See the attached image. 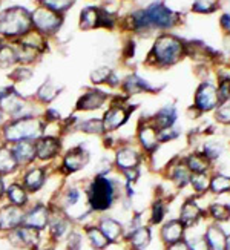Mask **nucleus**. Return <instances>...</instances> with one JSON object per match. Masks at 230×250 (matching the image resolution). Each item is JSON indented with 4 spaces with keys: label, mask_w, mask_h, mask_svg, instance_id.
I'll return each mask as SVG.
<instances>
[{
    "label": "nucleus",
    "mask_w": 230,
    "mask_h": 250,
    "mask_svg": "<svg viewBox=\"0 0 230 250\" xmlns=\"http://www.w3.org/2000/svg\"><path fill=\"white\" fill-rule=\"evenodd\" d=\"M129 29L137 34H150L153 31L166 32L181 23V16L163 2H153L143 9H137L127 17Z\"/></svg>",
    "instance_id": "f257e3e1"
},
{
    "label": "nucleus",
    "mask_w": 230,
    "mask_h": 250,
    "mask_svg": "<svg viewBox=\"0 0 230 250\" xmlns=\"http://www.w3.org/2000/svg\"><path fill=\"white\" fill-rule=\"evenodd\" d=\"M184 57H188L186 42L170 32H161L153 42L146 63L155 68H170Z\"/></svg>",
    "instance_id": "f03ea898"
},
{
    "label": "nucleus",
    "mask_w": 230,
    "mask_h": 250,
    "mask_svg": "<svg viewBox=\"0 0 230 250\" xmlns=\"http://www.w3.org/2000/svg\"><path fill=\"white\" fill-rule=\"evenodd\" d=\"M86 198L87 208L92 212H107L120 198V184L106 175H97L86 190Z\"/></svg>",
    "instance_id": "7ed1b4c3"
},
{
    "label": "nucleus",
    "mask_w": 230,
    "mask_h": 250,
    "mask_svg": "<svg viewBox=\"0 0 230 250\" xmlns=\"http://www.w3.org/2000/svg\"><path fill=\"white\" fill-rule=\"evenodd\" d=\"M32 25V14L21 6H13L0 14V34L6 37L25 36Z\"/></svg>",
    "instance_id": "20e7f679"
},
{
    "label": "nucleus",
    "mask_w": 230,
    "mask_h": 250,
    "mask_svg": "<svg viewBox=\"0 0 230 250\" xmlns=\"http://www.w3.org/2000/svg\"><path fill=\"white\" fill-rule=\"evenodd\" d=\"M43 134V123L39 118L25 117L11 123L5 127V137L9 141H25L34 140Z\"/></svg>",
    "instance_id": "39448f33"
},
{
    "label": "nucleus",
    "mask_w": 230,
    "mask_h": 250,
    "mask_svg": "<svg viewBox=\"0 0 230 250\" xmlns=\"http://www.w3.org/2000/svg\"><path fill=\"white\" fill-rule=\"evenodd\" d=\"M220 97H218V89L216 84L212 82H203L195 91L193 97V107L198 111L201 115L203 114H209L215 112V109L220 106Z\"/></svg>",
    "instance_id": "423d86ee"
},
{
    "label": "nucleus",
    "mask_w": 230,
    "mask_h": 250,
    "mask_svg": "<svg viewBox=\"0 0 230 250\" xmlns=\"http://www.w3.org/2000/svg\"><path fill=\"white\" fill-rule=\"evenodd\" d=\"M137 140L141 150L145 152L147 157H152L157 154L160 147V138H158V129L152 125L150 118L141 120L137 129Z\"/></svg>",
    "instance_id": "0eeeda50"
},
{
    "label": "nucleus",
    "mask_w": 230,
    "mask_h": 250,
    "mask_svg": "<svg viewBox=\"0 0 230 250\" xmlns=\"http://www.w3.org/2000/svg\"><path fill=\"white\" fill-rule=\"evenodd\" d=\"M206 218V209L201 208V204L196 197H188L180 206L178 220L186 226V229H193Z\"/></svg>",
    "instance_id": "6e6552de"
},
{
    "label": "nucleus",
    "mask_w": 230,
    "mask_h": 250,
    "mask_svg": "<svg viewBox=\"0 0 230 250\" xmlns=\"http://www.w3.org/2000/svg\"><path fill=\"white\" fill-rule=\"evenodd\" d=\"M164 172H166L167 181L177 190H183L190 184L192 172L186 166V163L181 157H175L173 160H169Z\"/></svg>",
    "instance_id": "1a4fd4ad"
},
{
    "label": "nucleus",
    "mask_w": 230,
    "mask_h": 250,
    "mask_svg": "<svg viewBox=\"0 0 230 250\" xmlns=\"http://www.w3.org/2000/svg\"><path fill=\"white\" fill-rule=\"evenodd\" d=\"M134 109H135V106L130 107L129 104H125L122 102L114 103L105 112V117L102 118L106 132H114V130H117L122 126H125L127 123V120H129L130 112H132Z\"/></svg>",
    "instance_id": "9d476101"
},
{
    "label": "nucleus",
    "mask_w": 230,
    "mask_h": 250,
    "mask_svg": "<svg viewBox=\"0 0 230 250\" xmlns=\"http://www.w3.org/2000/svg\"><path fill=\"white\" fill-rule=\"evenodd\" d=\"M32 25L43 34H54L62 25V16L45 6H40L32 13Z\"/></svg>",
    "instance_id": "9b49d317"
},
{
    "label": "nucleus",
    "mask_w": 230,
    "mask_h": 250,
    "mask_svg": "<svg viewBox=\"0 0 230 250\" xmlns=\"http://www.w3.org/2000/svg\"><path fill=\"white\" fill-rule=\"evenodd\" d=\"M186 235H188V229L178 218L166 220L160 226V243L164 247L184 241Z\"/></svg>",
    "instance_id": "f8f14e48"
},
{
    "label": "nucleus",
    "mask_w": 230,
    "mask_h": 250,
    "mask_svg": "<svg viewBox=\"0 0 230 250\" xmlns=\"http://www.w3.org/2000/svg\"><path fill=\"white\" fill-rule=\"evenodd\" d=\"M141 161H143V154L141 150L134 146H123L118 147L115 152V166L118 170H130V169H138Z\"/></svg>",
    "instance_id": "ddd939ff"
},
{
    "label": "nucleus",
    "mask_w": 230,
    "mask_h": 250,
    "mask_svg": "<svg viewBox=\"0 0 230 250\" xmlns=\"http://www.w3.org/2000/svg\"><path fill=\"white\" fill-rule=\"evenodd\" d=\"M97 226H98V229L105 233V236L107 238L111 244H117L122 240H125V236H126L125 226L118 220L112 218V216H102V218L98 220Z\"/></svg>",
    "instance_id": "4468645a"
},
{
    "label": "nucleus",
    "mask_w": 230,
    "mask_h": 250,
    "mask_svg": "<svg viewBox=\"0 0 230 250\" xmlns=\"http://www.w3.org/2000/svg\"><path fill=\"white\" fill-rule=\"evenodd\" d=\"M25 213L21 208L14 204L5 206L0 209V229L3 230H16L17 227L23 224Z\"/></svg>",
    "instance_id": "2eb2a0df"
},
{
    "label": "nucleus",
    "mask_w": 230,
    "mask_h": 250,
    "mask_svg": "<svg viewBox=\"0 0 230 250\" xmlns=\"http://www.w3.org/2000/svg\"><path fill=\"white\" fill-rule=\"evenodd\" d=\"M129 249L135 250H147L152 244V229L149 224L140 226L135 230L129 232L125 238Z\"/></svg>",
    "instance_id": "dca6fc26"
},
{
    "label": "nucleus",
    "mask_w": 230,
    "mask_h": 250,
    "mask_svg": "<svg viewBox=\"0 0 230 250\" xmlns=\"http://www.w3.org/2000/svg\"><path fill=\"white\" fill-rule=\"evenodd\" d=\"M87 163H89V152L83 149L82 146H77L71 149L63 158V169L68 173H74L82 170Z\"/></svg>",
    "instance_id": "f3484780"
},
{
    "label": "nucleus",
    "mask_w": 230,
    "mask_h": 250,
    "mask_svg": "<svg viewBox=\"0 0 230 250\" xmlns=\"http://www.w3.org/2000/svg\"><path fill=\"white\" fill-rule=\"evenodd\" d=\"M204 238L210 250H226L227 232L221 224L210 221L204 229Z\"/></svg>",
    "instance_id": "a211bd4d"
},
{
    "label": "nucleus",
    "mask_w": 230,
    "mask_h": 250,
    "mask_svg": "<svg viewBox=\"0 0 230 250\" xmlns=\"http://www.w3.org/2000/svg\"><path fill=\"white\" fill-rule=\"evenodd\" d=\"M122 89L126 95H138V94H149V92H157V88L140 77L138 74H130L122 82Z\"/></svg>",
    "instance_id": "6ab92c4d"
},
{
    "label": "nucleus",
    "mask_w": 230,
    "mask_h": 250,
    "mask_svg": "<svg viewBox=\"0 0 230 250\" xmlns=\"http://www.w3.org/2000/svg\"><path fill=\"white\" fill-rule=\"evenodd\" d=\"M49 220H51V210L46 206L39 204L36 208H32L28 213H25L23 226H29L37 230H43L46 226H49Z\"/></svg>",
    "instance_id": "aec40b11"
},
{
    "label": "nucleus",
    "mask_w": 230,
    "mask_h": 250,
    "mask_svg": "<svg viewBox=\"0 0 230 250\" xmlns=\"http://www.w3.org/2000/svg\"><path fill=\"white\" fill-rule=\"evenodd\" d=\"M177 118H178L177 107H175L173 104H164L150 117V122L158 130H161V129L173 127L175 123H177Z\"/></svg>",
    "instance_id": "412c9836"
},
{
    "label": "nucleus",
    "mask_w": 230,
    "mask_h": 250,
    "mask_svg": "<svg viewBox=\"0 0 230 250\" xmlns=\"http://www.w3.org/2000/svg\"><path fill=\"white\" fill-rule=\"evenodd\" d=\"M49 230H51V236L54 238V240H56V241H62V240H64V238H68L69 233L72 232L71 220L62 210H60L59 215H52L51 213Z\"/></svg>",
    "instance_id": "4be33fe9"
},
{
    "label": "nucleus",
    "mask_w": 230,
    "mask_h": 250,
    "mask_svg": "<svg viewBox=\"0 0 230 250\" xmlns=\"http://www.w3.org/2000/svg\"><path fill=\"white\" fill-rule=\"evenodd\" d=\"M107 102V94L100 89H91L83 94L77 102V111H95Z\"/></svg>",
    "instance_id": "5701e85b"
},
{
    "label": "nucleus",
    "mask_w": 230,
    "mask_h": 250,
    "mask_svg": "<svg viewBox=\"0 0 230 250\" xmlns=\"http://www.w3.org/2000/svg\"><path fill=\"white\" fill-rule=\"evenodd\" d=\"M186 166L189 167V170L192 173H206V172H210L212 170V165L213 163L207 158L203 152L200 150H195V152H190L189 155L183 157Z\"/></svg>",
    "instance_id": "b1692460"
},
{
    "label": "nucleus",
    "mask_w": 230,
    "mask_h": 250,
    "mask_svg": "<svg viewBox=\"0 0 230 250\" xmlns=\"http://www.w3.org/2000/svg\"><path fill=\"white\" fill-rule=\"evenodd\" d=\"M169 212V201L161 197H157L149 208V226H161L166 221Z\"/></svg>",
    "instance_id": "393cba45"
},
{
    "label": "nucleus",
    "mask_w": 230,
    "mask_h": 250,
    "mask_svg": "<svg viewBox=\"0 0 230 250\" xmlns=\"http://www.w3.org/2000/svg\"><path fill=\"white\" fill-rule=\"evenodd\" d=\"M206 218L212 220V223H218L224 226L230 221V204L213 201L206 208Z\"/></svg>",
    "instance_id": "a878e982"
},
{
    "label": "nucleus",
    "mask_w": 230,
    "mask_h": 250,
    "mask_svg": "<svg viewBox=\"0 0 230 250\" xmlns=\"http://www.w3.org/2000/svg\"><path fill=\"white\" fill-rule=\"evenodd\" d=\"M60 147H62V145H60V141L57 138H52V137L40 138L39 143L36 145L37 157L40 160H51L56 155H59Z\"/></svg>",
    "instance_id": "bb28decb"
},
{
    "label": "nucleus",
    "mask_w": 230,
    "mask_h": 250,
    "mask_svg": "<svg viewBox=\"0 0 230 250\" xmlns=\"http://www.w3.org/2000/svg\"><path fill=\"white\" fill-rule=\"evenodd\" d=\"M102 9L97 6H86L80 13V28L84 31L100 28Z\"/></svg>",
    "instance_id": "cd10ccee"
},
{
    "label": "nucleus",
    "mask_w": 230,
    "mask_h": 250,
    "mask_svg": "<svg viewBox=\"0 0 230 250\" xmlns=\"http://www.w3.org/2000/svg\"><path fill=\"white\" fill-rule=\"evenodd\" d=\"M210 178L212 173H192L189 186L193 190V197H206V193H210Z\"/></svg>",
    "instance_id": "c85d7f7f"
},
{
    "label": "nucleus",
    "mask_w": 230,
    "mask_h": 250,
    "mask_svg": "<svg viewBox=\"0 0 230 250\" xmlns=\"http://www.w3.org/2000/svg\"><path fill=\"white\" fill-rule=\"evenodd\" d=\"M40 230L34 229V227H29V226H23L21 224L20 227L14 230V236L19 240V243L21 246H26V247H36L40 241Z\"/></svg>",
    "instance_id": "c756f323"
},
{
    "label": "nucleus",
    "mask_w": 230,
    "mask_h": 250,
    "mask_svg": "<svg viewBox=\"0 0 230 250\" xmlns=\"http://www.w3.org/2000/svg\"><path fill=\"white\" fill-rule=\"evenodd\" d=\"M84 233L94 250H106L111 246V243H109V240L105 236V233L98 229V226H87L84 229Z\"/></svg>",
    "instance_id": "7c9ffc66"
},
{
    "label": "nucleus",
    "mask_w": 230,
    "mask_h": 250,
    "mask_svg": "<svg viewBox=\"0 0 230 250\" xmlns=\"http://www.w3.org/2000/svg\"><path fill=\"white\" fill-rule=\"evenodd\" d=\"M224 149H226L224 143H221V141H218V140H204L200 152H203V154L209 158L212 163H215L216 160H220L223 157Z\"/></svg>",
    "instance_id": "2f4dec72"
},
{
    "label": "nucleus",
    "mask_w": 230,
    "mask_h": 250,
    "mask_svg": "<svg viewBox=\"0 0 230 250\" xmlns=\"http://www.w3.org/2000/svg\"><path fill=\"white\" fill-rule=\"evenodd\" d=\"M210 193L212 195H224L230 193V175L216 172L212 173L210 178Z\"/></svg>",
    "instance_id": "473e14b6"
},
{
    "label": "nucleus",
    "mask_w": 230,
    "mask_h": 250,
    "mask_svg": "<svg viewBox=\"0 0 230 250\" xmlns=\"http://www.w3.org/2000/svg\"><path fill=\"white\" fill-rule=\"evenodd\" d=\"M17 163H21V165H26V163L34 160V157L37 155L36 146L32 143H28V141H21L16 146V149L13 150Z\"/></svg>",
    "instance_id": "72a5a7b5"
},
{
    "label": "nucleus",
    "mask_w": 230,
    "mask_h": 250,
    "mask_svg": "<svg viewBox=\"0 0 230 250\" xmlns=\"http://www.w3.org/2000/svg\"><path fill=\"white\" fill-rule=\"evenodd\" d=\"M23 183L29 192H37L43 186V183H45V170L43 169L29 170L23 178Z\"/></svg>",
    "instance_id": "f704fd0d"
},
{
    "label": "nucleus",
    "mask_w": 230,
    "mask_h": 250,
    "mask_svg": "<svg viewBox=\"0 0 230 250\" xmlns=\"http://www.w3.org/2000/svg\"><path fill=\"white\" fill-rule=\"evenodd\" d=\"M17 160L13 150L0 147V173H11L17 167Z\"/></svg>",
    "instance_id": "c9c22d12"
},
{
    "label": "nucleus",
    "mask_w": 230,
    "mask_h": 250,
    "mask_svg": "<svg viewBox=\"0 0 230 250\" xmlns=\"http://www.w3.org/2000/svg\"><path fill=\"white\" fill-rule=\"evenodd\" d=\"M6 195H8V200L11 201V204L19 206V208L25 206L26 201H28L25 189L21 186H19V184H11V186L8 188V190H6Z\"/></svg>",
    "instance_id": "e433bc0d"
},
{
    "label": "nucleus",
    "mask_w": 230,
    "mask_h": 250,
    "mask_svg": "<svg viewBox=\"0 0 230 250\" xmlns=\"http://www.w3.org/2000/svg\"><path fill=\"white\" fill-rule=\"evenodd\" d=\"M79 129L82 130V132H86V134H97V135H100V134L106 132L102 118H89V120H84V122L79 123Z\"/></svg>",
    "instance_id": "4c0bfd02"
},
{
    "label": "nucleus",
    "mask_w": 230,
    "mask_h": 250,
    "mask_svg": "<svg viewBox=\"0 0 230 250\" xmlns=\"http://www.w3.org/2000/svg\"><path fill=\"white\" fill-rule=\"evenodd\" d=\"M184 243L188 246L189 250H210L209 246L206 243L204 232L203 233H193V235H186Z\"/></svg>",
    "instance_id": "58836bf2"
},
{
    "label": "nucleus",
    "mask_w": 230,
    "mask_h": 250,
    "mask_svg": "<svg viewBox=\"0 0 230 250\" xmlns=\"http://www.w3.org/2000/svg\"><path fill=\"white\" fill-rule=\"evenodd\" d=\"M216 89L221 103L230 100V74H218Z\"/></svg>",
    "instance_id": "ea45409f"
},
{
    "label": "nucleus",
    "mask_w": 230,
    "mask_h": 250,
    "mask_svg": "<svg viewBox=\"0 0 230 250\" xmlns=\"http://www.w3.org/2000/svg\"><path fill=\"white\" fill-rule=\"evenodd\" d=\"M40 3H42V6L54 11V13L62 14L75 3V0H40Z\"/></svg>",
    "instance_id": "a19ab883"
},
{
    "label": "nucleus",
    "mask_w": 230,
    "mask_h": 250,
    "mask_svg": "<svg viewBox=\"0 0 230 250\" xmlns=\"http://www.w3.org/2000/svg\"><path fill=\"white\" fill-rule=\"evenodd\" d=\"M218 9L215 0H195L192 3V11L196 14H212Z\"/></svg>",
    "instance_id": "79ce46f5"
},
{
    "label": "nucleus",
    "mask_w": 230,
    "mask_h": 250,
    "mask_svg": "<svg viewBox=\"0 0 230 250\" xmlns=\"http://www.w3.org/2000/svg\"><path fill=\"white\" fill-rule=\"evenodd\" d=\"M59 94H60V88H57V86L51 82H46L39 89V99L42 102H52Z\"/></svg>",
    "instance_id": "37998d69"
},
{
    "label": "nucleus",
    "mask_w": 230,
    "mask_h": 250,
    "mask_svg": "<svg viewBox=\"0 0 230 250\" xmlns=\"http://www.w3.org/2000/svg\"><path fill=\"white\" fill-rule=\"evenodd\" d=\"M213 114H215V120L220 125L230 126V100L220 103V106L216 107Z\"/></svg>",
    "instance_id": "c03bdc74"
},
{
    "label": "nucleus",
    "mask_w": 230,
    "mask_h": 250,
    "mask_svg": "<svg viewBox=\"0 0 230 250\" xmlns=\"http://www.w3.org/2000/svg\"><path fill=\"white\" fill-rule=\"evenodd\" d=\"M82 200V192L77 189V188H69L63 195V206H62V210H64L66 208H74L80 203Z\"/></svg>",
    "instance_id": "a18cd8bd"
},
{
    "label": "nucleus",
    "mask_w": 230,
    "mask_h": 250,
    "mask_svg": "<svg viewBox=\"0 0 230 250\" xmlns=\"http://www.w3.org/2000/svg\"><path fill=\"white\" fill-rule=\"evenodd\" d=\"M17 60H19V57L13 48H9V46L0 48V66L6 68L9 64H14Z\"/></svg>",
    "instance_id": "49530a36"
},
{
    "label": "nucleus",
    "mask_w": 230,
    "mask_h": 250,
    "mask_svg": "<svg viewBox=\"0 0 230 250\" xmlns=\"http://www.w3.org/2000/svg\"><path fill=\"white\" fill-rule=\"evenodd\" d=\"M112 72H114V71H112L111 68L102 66V68L95 69V71L91 74V80H92L94 84H103V83H107L109 79H111Z\"/></svg>",
    "instance_id": "de8ad7c7"
},
{
    "label": "nucleus",
    "mask_w": 230,
    "mask_h": 250,
    "mask_svg": "<svg viewBox=\"0 0 230 250\" xmlns=\"http://www.w3.org/2000/svg\"><path fill=\"white\" fill-rule=\"evenodd\" d=\"M181 135V130L178 127H167V129H161L158 130V138H160V143L161 145H166V143H172L178 137Z\"/></svg>",
    "instance_id": "09e8293b"
},
{
    "label": "nucleus",
    "mask_w": 230,
    "mask_h": 250,
    "mask_svg": "<svg viewBox=\"0 0 230 250\" xmlns=\"http://www.w3.org/2000/svg\"><path fill=\"white\" fill-rule=\"evenodd\" d=\"M68 240V250H80L82 244H83V236L79 232H71L69 236L66 238Z\"/></svg>",
    "instance_id": "8fccbe9b"
},
{
    "label": "nucleus",
    "mask_w": 230,
    "mask_h": 250,
    "mask_svg": "<svg viewBox=\"0 0 230 250\" xmlns=\"http://www.w3.org/2000/svg\"><path fill=\"white\" fill-rule=\"evenodd\" d=\"M122 173H123V177L126 178V183H129V184H134V183H137V181H138V178H140V175H141L140 167H138V169L125 170V172H122Z\"/></svg>",
    "instance_id": "3c124183"
},
{
    "label": "nucleus",
    "mask_w": 230,
    "mask_h": 250,
    "mask_svg": "<svg viewBox=\"0 0 230 250\" xmlns=\"http://www.w3.org/2000/svg\"><path fill=\"white\" fill-rule=\"evenodd\" d=\"M220 25L226 34H230V14H223L220 19Z\"/></svg>",
    "instance_id": "603ef678"
},
{
    "label": "nucleus",
    "mask_w": 230,
    "mask_h": 250,
    "mask_svg": "<svg viewBox=\"0 0 230 250\" xmlns=\"http://www.w3.org/2000/svg\"><path fill=\"white\" fill-rule=\"evenodd\" d=\"M164 250H189V249H188V246H186L184 241H181V243H177V244H173V246L164 247Z\"/></svg>",
    "instance_id": "864d4df0"
},
{
    "label": "nucleus",
    "mask_w": 230,
    "mask_h": 250,
    "mask_svg": "<svg viewBox=\"0 0 230 250\" xmlns=\"http://www.w3.org/2000/svg\"><path fill=\"white\" fill-rule=\"evenodd\" d=\"M46 117H48V120H59V118H60V114L56 112V111H52V109H49V111L46 112Z\"/></svg>",
    "instance_id": "5fc2aeb1"
},
{
    "label": "nucleus",
    "mask_w": 230,
    "mask_h": 250,
    "mask_svg": "<svg viewBox=\"0 0 230 250\" xmlns=\"http://www.w3.org/2000/svg\"><path fill=\"white\" fill-rule=\"evenodd\" d=\"M224 48L230 56V34H226V37H224Z\"/></svg>",
    "instance_id": "6e6d98bb"
},
{
    "label": "nucleus",
    "mask_w": 230,
    "mask_h": 250,
    "mask_svg": "<svg viewBox=\"0 0 230 250\" xmlns=\"http://www.w3.org/2000/svg\"><path fill=\"white\" fill-rule=\"evenodd\" d=\"M226 250H230V233H227V241H226Z\"/></svg>",
    "instance_id": "4d7b16f0"
},
{
    "label": "nucleus",
    "mask_w": 230,
    "mask_h": 250,
    "mask_svg": "<svg viewBox=\"0 0 230 250\" xmlns=\"http://www.w3.org/2000/svg\"><path fill=\"white\" fill-rule=\"evenodd\" d=\"M2 195H3V181L0 178V198H2Z\"/></svg>",
    "instance_id": "13d9d810"
},
{
    "label": "nucleus",
    "mask_w": 230,
    "mask_h": 250,
    "mask_svg": "<svg viewBox=\"0 0 230 250\" xmlns=\"http://www.w3.org/2000/svg\"><path fill=\"white\" fill-rule=\"evenodd\" d=\"M0 123H2V115H0Z\"/></svg>",
    "instance_id": "bf43d9fd"
},
{
    "label": "nucleus",
    "mask_w": 230,
    "mask_h": 250,
    "mask_svg": "<svg viewBox=\"0 0 230 250\" xmlns=\"http://www.w3.org/2000/svg\"><path fill=\"white\" fill-rule=\"evenodd\" d=\"M127 250H135V249H127Z\"/></svg>",
    "instance_id": "052dcab7"
},
{
    "label": "nucleus",
    "mask_w": 230,
    "mask_h": 250,
    "mask_svg": "<svg viewBox=\"0 0 230 250\" xmlns=\"http://www.w3.org/2000/svg\"><path fill=\"white\" fill-rule=\"evenodd\" d=\"M45 250H46V249H45ZM48 250H49V249H48Z\"/></svg>",
    "instance_id": "680f3d73"
}]
</instances>
